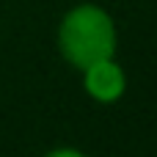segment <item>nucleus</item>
I'll list each match as a JSON object with an SVG mask.
<instances>
[{
    "label": "nucleus",
    "instance_id": "1",
    "mask_svg": "<svg viewBox=\"0 0 157 157\" xmlns=\"http://www.w3.org/2000/svg\"><path fill=\"white\" fill-rule=\"evenodd\" d=\"M116 47V22L102 6L80 3L63 14L58 25V50L75 69H86L102 58H113Z\"/></svg>",
    "mask_w": 157,
    "mask_h": 157
},
{
    "label": "nucleus",
    "instance_id": "2",
    "mask_svg": "<svg viewBox=\"0 0 157 157\" xmlns=\"http://www.w3.org/2000/svg\"><path fill=\"white\" fill-rule=\"evenodd\" d=\"M80 72H83L86 94L99 105H113L127 91V75H124L121 63L116 61V55L102 58V61H97V63H91V66H86Z\"/></svg>",
    "mask_w": 157,
    "mask_h": 157
},
{
    "label": "nucleus",
    "instance_id": "3",
    "mask_svg": "<svg viewBox=\"0 0 157 157\" xmlns=\"http://www.w3.org/2000/svg\"><path fill=\"white\" fill-rule=\"evenodd\" d=\"M44 157H86L80 149H72V146H61V149H52V152H47Z\"/></svg>",
    "mask_w": 157,
    "mask_h": 157
}]
</instances>
